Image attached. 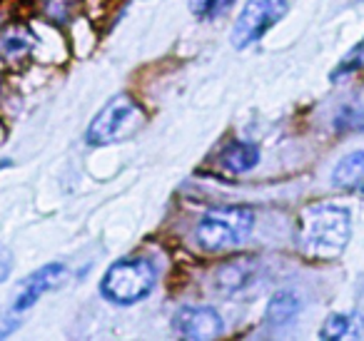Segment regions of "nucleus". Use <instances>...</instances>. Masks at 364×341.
Masks as SVG:
<instances>
[{
    "mask_svg": "<svg viewBox=\"0 0 364 341\" xmlns=\"http://www.w3.org/2000/svg\"><path fill=\"white\" fill-rule=\"evenodd\" d=\"M13 269V256L11 251L6 249V247H0V284L8 279V274H11Z\"/></svg>",
    "mask_w": 364,
    "mask_h": 341,
    "instance_id": "16",
    "label": "nucleus"
},
{
    "mask_svg": "<svg viewBox=\"0 0 364 341\" xmlns=\"http://www.w3.org/2000/svg\"><path fill=\"white\" fill-rule=\"evenodd\" d=\"M43 11L50 21L65 23L75 13V0H43Z\"/></svg>",
    "mask_w": 364,
    "mask_h": 341,
    "instance_id": "14",
    "label": "nucleus"
},
{
    "mask_svg": "<svg viewBox=\"0 0 364 341\" xmlns=\"http://www.w3.org/2000/svg\"><path fill=\"white\" fill-rule=\"evenodd\" d=\"M220 170L228 175H245V172L255 170L259 162V147L255 142H230L218 157Z\"/></svg>",
    "mask_w": 364,
    "mask_h": 341,
    "instance_id": "8",
    "label": "nucleus"
},
{
    "mask_svg": "<svg viewBox=\"0 0 364 341\" xmlns=\"http://www.w3.org/2000/svg\"><path fill=\"white\" fill-rule=\"evenodd\" d=\"M289 11V0H247L242 8L237 23L232 28V45L237 50H245L247 45L264 38L269 28H274Z\"/></svg>",
    "mask_w": 364,
    "mask_h": 341,
    "instance_id": "5",
    "label": "nucleus"
},
{
    "mask_svg": "<svg viewBox=\"0 0 364 341\" xmlns=\"http://www.w3.org/2000/svg\"><path fill=\"white\" fill-rule=\"evenodd\" d=\"M347 331H349V316L347 314H332V316H327V321H324L319 336H322V339H342Z\"/></svg>",
    "mask_w": 364,
    "mask_h": 341,
    "instance_id": "15",
    "label": "nucleus"
},
{
    "mask_svg": "<svg viewBox=\"0 0 364 341\" xmlns=\"http://www.w3.org/2000/svg\"><path fill=\"white\" fill-rule=\"evenodd\" d=\"M255 227V212L250 207H218L210 210L195 227V242L208 254H223L240 247Z\"/></svg>",
    "mask_w": 364,
    "mask_h": 341,
    "instance_id": "2",
    "label": "nucleus"
},
{
    "mask_svg": "<svg viewBox=\"0 0 364 341\" xmlns=\"http://www.w3.org/2000/svg\"><path fill=\"white\" fill-rule=\"evenodd\" d=\"M172 324H175V331L185 339H218L223 336L225 324L223 316L218 314V309L213 306H200V304H188L180 306L177 314L172 316Z\"/></svg>",
    "mask_w": 364,
    "mask_h": 341,
    "instance_id": "7",
    "label": "nucleus"
},
{
    "mask_svg": "<svg viewBox=\"0 0 364 341\" xmlns=\"http://www.w3.org/2000/svg\"><path fill=\"white\" fill-rule=\"evenodd\" d=\"M334 187L347 192H364V152H352L342 157L332 172Z\"/></svg>",
    "mask_w": 364,
    "mask_h": 341,
    "instance_id": "9",
    "label": "nucleus"
},
{
    "mask_svg": "<svg viewBox=\"0 0 364 341\" xmlns=\"http://www.w3.org/2000/svg\"><path fill=\"white\" fill-rule=\"evenodd\" d=\"M33 48H36V38L26 28L16 26L0 33V55L8 60H21L28 53H33Z\"/></svg>",
    "mask_w": 364,
    "mask_h": 341,
    "instance_id": "11",
    "label": "nucleus"
},
{
    "mask_svg": "<svg viewBox=\"0 0 364 341\" xmlns=\"http://www.w3.org/2000/svg\"><path fill=\"white\" fill-rule=\"evenodd\" d=\"M362 53H364V45H362Z\"/></svg>",
    "mask_w": 364,
    "mask_h": 341,
    "instance_id": "17",
    "label": "nucleus"
},
{
    "mask_svg": "<svg viewBox=\"0 0 364 341\" xmlns=\"http://www.w3.org/2000/svg\"><path fill=\"white\" fill-rule=\"evenodd\" d=\"M299 309H302V304H299L297 294L294 291H277V294L269 299L267 309H264V324L267 326H274V329H279V326H287L292 324L294 319H297Z\"/></svg>",
    "mask_w": 364,
    "mask_h": 341,
    "instance_id": "10",
    "label": "nucleus"
},
{
    "mask_svg": "<svg viewBox=\"0 0 364 341\" xmlns=\"http://www.w3.org/2000/svg\"><path fill=\"white\" fill-rule=\"evenodd\" d=\"M235 0H190V11L198 21L203 23H213L225 18L232 11Z\"/></svg>",
    "mask_w": 364,
    "mask_h": 341,
    "instance_id": "12",
    "label": "nucleus"
},
{
    "mask_svg": "<svg viewBox=\"0 0 364 341\" xmlns=\"http://www.w3.org/2000/svg\"><path fill=\"white\" fill-rule=\"evenodd\" d=\"M247 281V269H245L242 261H230V264H225L223 269H220L218 274V289L220 291H235L240 289V286Z\"/></svg>",
    "mask_w": 364,
    "mask_h": 341,
    "instance_id": "13",
    "label": "nucleus"
},
{
    "mask_svg": "<svg viewBox=\"0 0 364 341\" xmlns=\"http://www.w3.org/2000/svg\"><path fill=\"white\" fill-rule=\"evenodd\" d=\"M349 242V212L334 205H312L299 220V247L304 254L332 259Z\"/></svg>",
    "mask_w": 364,
    "mask_h": 341,
    "instance_id": "1",
    "label": "nucleus"
},
{
    "mask_svg": "<svg viewBox=\"0 0 364 341\" xmlns=\"http://www.w3.org/2000/svg\"><path fill=\"white\" fill-rule=\"evenodd\" d=\"M142 125H145V110L140 102L130 95H117L92 117L85 132V142L92 147L115 145V142L130 140Z\"/></svg>",
    "mask_w": 364,
    "mask_h": 341,
    "instance_id": "4",
    "label": "nucleus"
},
{
    "mask_svg": "<svg viewBox=\"0 0 364 341\" xmlns=\"http://www.w3.org/2000/svg\"><path fill=\"white\" fill-rule=\"evenodd\" d=\"M157 269L145 256H125L115 261L100 279V294L110 304L130 306L155 291Z\"/></svg>",
    "mask_w": 364,
    "mask_h": 341,
    "instance_id": "3",
    "label": "nucleus"
},
{
    "mask_svg": "<svg viewBox=\"0 0 364 341\" xmlns=\"http://www.w3.org/2000/svg\"><path fill=\"white\" fill-rule=\"evenodd\" d=\"M65 274H68V266L60 264V261H50V264H43L41 269H36L21 284L18 294L13 296L8 314H11V316L26 314V311L31 309V306L38 304V299H41V296H46L50 289H55V286L60 284L63 279H65Z\"/></svg>",
    "mask_w": 364,
    "mask_h": 341,
    "instance_id": "6",
    "label": "nucleus"
}]
</instances>
